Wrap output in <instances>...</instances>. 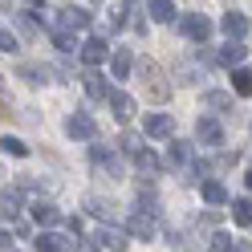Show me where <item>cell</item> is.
<instances>
[{"label": "cell", "instance_id": "603a6c76", "mask_svg": "<svg viewBox=\"0 0 252 252\" xmlns=\"http://www.w3.org/2000/svg\"><path fill=\"white\" fill-rule=\"evenodd\" d=\"M203 102H208L212 110H232V98H228V94H220V90H212V94H203Z\"/></svg>", "mask_w": 252, "mask_h": 252}, {"label": "cell", "instance_id": "d6986e66", "mask_svg": "<svg viewBox=\"0 0 252 252\" xmlns=\"http://www.w3.org/2000/svg\"><path fill=\"white\" fill-rule=\"evenodd\" d=\"M94 248H126V236H118V232H98V236H94Z\"/></svg>", "mask_w": 252, "mask_h": 252}, {"label": "cell", "instance_id": "484cf974", "mask_svg": "<svg viewBox=\"0 0 252 252\" xmlns=\"http://www.w3.org/2000/svg\"><path fill=\"white\" fill-rule=\"evenodd\" d=\"M17 29H21L25 37H33V33H37V21H33V12H21V17H17Z\"/></svg>", "mask_w": 252, "mask_h": 252}, {"label": "cell", "instance_id": "f1b7e54d", "mask_svg": "<svg viewBox=\"0 0 252 252\" xmlns=\"http://www.w3.org/2000/svg\"><path fill=\"white\" fill-rule=\"evenodd\" d=\"M212 248H216V252H228V248H236V244H232L228 232H216V236H212Z\"/></svg>", "mask_w": 252, "mask_h": 252}, {"label": "cell", "instance_id": "44dd1931", "mask_svg": "<svg viewBox=\"0 0 252 252\" xmlns=\"http://www.w3.org/2000/svg\"><path fill=\"white\" fill-rule=\"evenodd\" d=\"M232 220L236 224H252V199H236L232 203Z\"/></svg>", "mask_w": 252, "mask_h": 252}, {"label": "cell", "instance_id": "7402d4cb", "mask_svg": "<svg viewBox=\"0 0 252 252\" xmlns=\"http://www.w3.org/2000/svg\"><path fill=\"white\" fill-rule=\"evenodd\" d=\"M175 159V163H191V143H171V155H167V163Z\"/></svg>", "mask_w": 252, "mask_h": 252}, {"label": "cell", "instance_id": "30bf717a", "mask_svg": "<svg viewBox=\"0 0 252 252\" xmlns=\"http://www.w3.org/2000/svg\"><path fill=\"white\" fill-rule=\"evenodd\" d=\"M61 248H73L69 236H57V232H41L37 236V252H61Z\"/></svg>", "mask_w": 252, "mask_h": 252}, {"label": "cell", "instance_id": "cb8c5ba5", "mask_svg": "<svg viewBox=\"0 0 252 252\" xmlns=\"http://www.w3.org/2000/svg\"><path fill=\"white\" fill-rule=\"evenodd\" d=\"M17 73H21V77H29V82H33V86H41L45 77H49V69H37V65H21Z\"/></svg>", "mask_w": 252, "mask_h": 252}, {"label": "cell", "instance_id": "5b68a950", "mask_svg": "<svg viewBox=\"0 0 252 252\" xmlns=\"http://www.w3.org/2000/svg\"><path fill=\"white\" fill-rule=\"evenodd\" d=\"M134 69V53L130 49H114V57H110V73H114V82H126Z\"/></svg>", "mask_w": 252, "mask_h": 252}, {"label": "cell", "instance_id": "2e32d148", "mask_svg": "<svg viewBox=\"0 0 252 252\" xmlns=\"http://www.w3.org/2000/svg\"><path fill=\"white\" fill-rule=\"evenodd\" d=\"M33 220H37L41 228H53L61 216H57V208H53V203H33Z\"/></svg>", "mask_w": 252, "mask_h": 252}, {"label": "cell", "instance_id": "83f0119b", "mask_svg": "<svg viewBox=\"0 0 252 252\" xmlns=\"http://www.w3.org/2000/svg\"><path fill=\"white\" fill-rule=\"evenodd\" d=\"M86 208H90L94 216H102V220H110V216H114V208H110V203H102V199H90Z\"/></svg>", "mask_w": 252, "mask_h": 252}, {"label": "cell", "instance_id": "8992f818", "mask_svg": "<svg viewBox=\"0 0 252 252\" xmlns=\"http://www.w3.org/2000/svg\"><path fill=\"white\" fill-rule=\"evenodd\" d=\"M110 110H114L118 122H130V114H134V98H130V94H122V90H110Z\"/></svg>", "mask_w": 252, "mask_h": 252}, {"label": "cell", "instance_id": "5bb4252c", "mask_svg": "<svg viewBox=\"0 0 252 252\" xmlns=\"http://www.w3.org/2000/svg\"><path fill=\"white\" fill-rule=\"evenodd\" d=\"M147 12H151V17L155 21H175V4H171V0H147Z\"/></svg>", "mask_w": 252, "mask_h": 252}, {"label": "cell", "instance_id": "9c48e42d", "mask_svg": "<svg viewBox=\"0 0 252 252\" xmlns=\"http://www.w3.org/2000/svg\"><path fill=\"white\" fill-rule=\"evenodd\" d=\"M77 53H82V61H86V65H102V61H106V41H98V37H94V41H86Z\"/></svg>", "mask_w": 252, "mask_h": 252}, {"label": "cell", "instance_id": "4316f807", "mask_svg": "<svg viewBox=\"0 0 252 252\" xmlns=\"http://www.w3.org/2000/svg\"><path fill=\"white\" fill-rule=\"evenodd\" d=\"M122 151L126 155H138V151H147V147H143V138H138V134H122Z\"/></svg>", "mask_w": 252, "mask_h": 252}, {"label": "cell", "instance_id": "e0dca14e", "mask_svg": "<svg viewBox=\"0 0 252 252\" xmlns=\"http://www.w3.org/2000/svg\"><path fill=\"white\" fill-rule=\"evenodd\" d=\"M53 45H57L61 53H73V49H77V41H73V33H69V25L53 29Z\"/></svg>", "mask_w": 252, "mask_h": 252}, {"label": "cell", "instance_id": "3957f363", "mask_svg": "<svg viewBox=\"0 0 252 252\" xmlns=\"http://www.w3.org/2000/svg\"><path fill=\"white\" fill-rule=\"evenodd\" d=\"M126 232H130V236H138V240H151V236H155L151 208H143V203H138V208H134V216L126 220Z\"/></svg>", "mask_w": 252, "mask_h": 252}, {"label": "cell", "instance_id": "6da1fadb", "mask_svg": "<svg viewBox=\"0 0 252 252\" xmlns=\"http://www.w3.org/2000/svg\"><path fill=\"white\" fill-rule=\"evenodd\" d=\"M138 73H143V82H147V98L151 102H167L171 98V90L163 86V69L155 65V61H138Z\"/></svg>", "mask_w": 252, "mask_h": 252}, {"label": "cell", "instance_id": "4fadbf2b", "mask_svg": "<svg viewBox=\"0 0 252 252\" xmlns=\"http://www.w3.org/2000/svg\"><path fill=\"white\" fill-rule=\"evenodd\" d=\"M61 25H69V29H90V12L86 8H61Z\"/></svg>", "mask_w": 252, "mask_h": 252}, {"label": "cell", "instance_id": "4dcf8cb0", "mask_svg": "<svg viewBox=\"0 0 252 252\" xmlns=\"http://www.w3.org/2000/svg\"><path fill=\"white\" fill-rule=\"evenodd\" d=\"M244 183H248V187H252V171H248V175H244Z\"/></svg>", "mask_w": 252, "mask_h": 252}, {"label": "cell", "instance_id": "1f68e13d", "mask_svg": "<svg viewBox=\"0 0 252 252\" xmlns=\"http://www.w3.org/2000/svg\"><path fill=\"white\" fill-rule=\"evenodd\" d=\"M29 4H41V0H29Z\"/></svg>", "mask_w": 252, "mask_h": 252}, {"label": "cell", "instance_id": "52a82bcc", "mask_svg": "<svg viewBox=\"0 0 252 252\" xmlns=\"http://www.w3.org/2000/svg\"><path fill=\"white\" fill-rule=\"evenodd\" d=\"M195 134H199V143H208V147H220V138H224V130H220L216 118H199L195 122Z\"/></svg>", "mask_w": 252, "mask_h": 252}, {"label": "cell", "instance_id": "7c38bea8", "mask_svg": "<svg viewBox=\"0 0 252 252\" xmlns=\"http://www.w3.org/2000/svg\"><path fill=\"white\" fill-rule=\"evenodd\" d=\"M224 33L240 41V37L248 33V17H244V12H228V17H224Z\"/></svg>", "mask_w": 252, "mask_h": 252}, {"label": "cell", "instance_id": "ba28073f", "mask_svg": "<svg viewBox=\"0 0 252 252\" xmlns=\"http://www.w3.org/2000/svg\"><path fill=\"white\" fill-rule=\"evenodd\" d=\"M171 130H175V118L171 114H151L147 118V134L151 138H171Z\"/></svg>", "mask_w": 252, "mask_h": 252}, {"label": "cell", "instance_id": "f546056e", "mask_svg": "<svg viewBox=\"0 0 252 252\" xmlns=\"http://www.w3.org/2000/svg\"><path fill=\"white\" fill-rule=\"evenodd\" d=\"M0 49H4V53H17V37H12L8 29H4V33H0Z\"/></svg>", "mask_w": 252, "mask_h": 252}, {"label": "cell", "instance_id": "8fae6325", "mask_svg": "<svg viewBox=\"0 0 252 252\" xmlns=\"http://www.w3.org/2000/svg\"><path fill=\"white\" fill-rule=\"evenodd\" d=\"M82 82H86V94H90L94 102H102V98H110V86H106V77H102V73H86Z\"/></svg>", "mask_w": 252, "mask_h": 252}, {"label": "cell", "instance_id": "ac0fdd59", "mask_svg": "<svg viewBox=\"0 0 252 252\" xmlns=\"http://www.w3.org/2000/svg\"><path fill=\"white\" fill-rule=\"evenodd\" d=\"M203 199H208V203H224L228 199V187L216 183V179H208V183H203Z\"/></svg>", "mask_w": 252, "mask_h": 252}, {"label": "cell", "instance_id": "9a60e30c", "mask_svg": "<svg viewBox=\"0 0 252 252\" xmlns=\"http://www.w3.org/2000/svg\"><path fill=\"white\" fill-rule=\"evenodd\" d=\"M216 61H220V65H228V69H236V65H240V61H244V49H240V45H224V49H220L216 53Z\"/></svg>", "mask_w": 252, "mask_h": 252}, {"label": "cell", "instance_id": "277c9868", "mask_svg": "<svg viewBox=\"0 0 252 252\" xmlns=\"http://www.w3.org/2000/svg\"><path fill=\"white\" fill-rule=\"evenodd\" d=\"M179 29H183V33L191 37V41H199V45L212 37V21H208V17H183V21H179Z\"/></svg>", "mask_w": 252, "mask_h": 252}, {"label": "cell", "instance_id": "d4e9b609", "mask_svg": "<svg viewBox=\"0 0 252 252\" xmlns=\"http://www.w3.org/2000/svg\"><path fill=\"white\" fill-rule=\"evenodd\" d=\"M4 155H12V159H25V155H29V147L21 143V138H4Z\"/></svg>", "mask_w": 252, "mask_h": 252}, {"label": "cell", "instance_id": "7a4b0ae2", "mask_svg": "<svg viewBox=\"0 0 252 252\" xmlns=\"http://www.w3.org/2000/svg\"><path fill=\"white\" fill-rule=\"evenodd\" d=\"M65 134L69 138H94V134H98V122H94L86 110H73V114L65 118Z\"/></svg>", "mask_w": 252, "mask_h": 252}, {"label": "cell", "instance_id": "ffe728a7", "mask_svg": "<svg viewBox=\"0 0 252 252\" xmlns=\"http://www.w3.org/2000/svg\"><path fill=\"white\" fill-rule=\"evenodd\" d=\"M232 90L248 98V94H252V73L248 69H232Z\"/></svg>", "mask_w": 252, "mask_h": 252}]
</instances>
